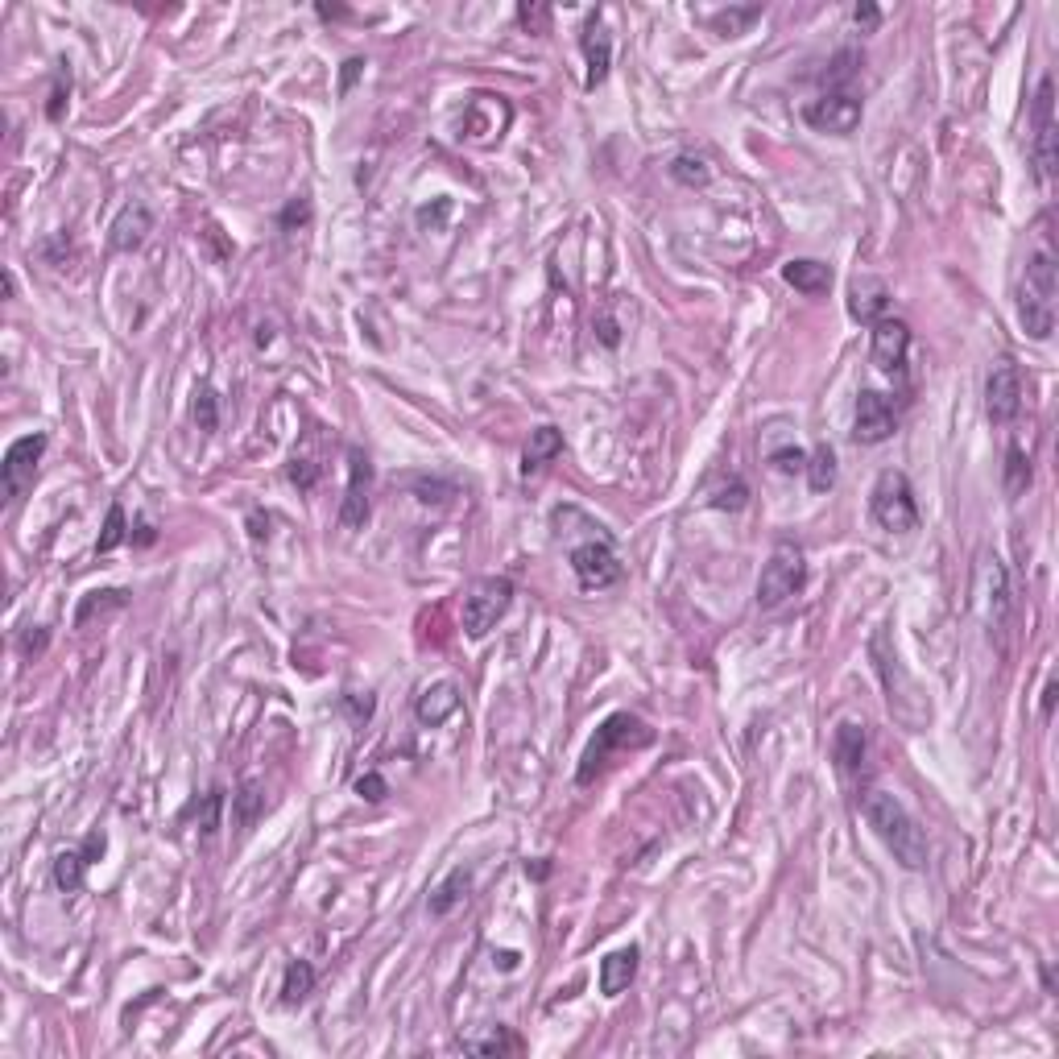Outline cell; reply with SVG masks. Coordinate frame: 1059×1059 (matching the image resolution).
<instances>
[{"label": "cell", "mask_w": 1059, "mask_h": 1059, "mask_svg": "<svg viewBox=\"0 0 1059 1059\" xmlns=\"http://www.w3.org/2000/svg\"><path fill=\"white\" fill-rule=\"evenodd\" d=\"M1051 220H1039V236L1031 253H1026V269L1018 282V323L1031 340H1047L1055 331V294H1059V274H1055V245H1051Z\"/></svg>", "instance_id": "1"}, {"label": "cell", "mask_w": 1059, "mask_h": 1059, "mask_svg": "<svg viewBox=\"0 0 1059 1059\" xmlns=\"http://www.w3.org/2000/svg\"><path fill=\"white\" fill-rule=\"evenodd\" d=\"M861 815H865V824L873 828V836L894 853V861L902 869H927V836L911 820V811H906L890 791H865Z\"/></svg>", "instance_id": "2"}, {"label": "cell", "mask_w": 1059, "mask_h": 1059, "mask_svg": "<svg viewBox=\"0 0 1059 1059\" xmlns=\"http://www.w3.org/2000/svg\"><path fill=\"white\" fill-rule=\"evenodd\" d=\"M654 741V733L646 729V724L638 720V716H629V712H613L609 720L600 724L596 729V737L588 741V749H584V762H580V786H588L604 766H609L617 753H625V749H638V745H650Z\"/></svg>", "instance_id": "3"}, {"label": "cell", "mask_w": 1059, "mask_h": 1059, "mask_svg": "<svg viewBox=\"0 0 1059 1059\" xmlns=\"http://www.w3.org/2000/svg\"><path fill=\"white\" fill-rule=\"evenodd\" d=\"M869 654H873L877 675H882V683H886L890 712L906 724V729H919V724L927 720V708H923V700H919L915 683L906 679V671H902V662H898V654H894V646H890V633H886V629H877V633H873Z\"/></svg>", "instance_id": "4"}, {"label": "cell", "mask_w": 1059, "mask_h": 1059, "mask_svg": "<svg viewBox=\"0 0 1059 1059\" xmlns=\"http://www.w3.org/2000/svg\"><path fill=\"white\" fill-rule=\"evenodd\" d=\"M803 584H807V555H803V547L791 542V538L774 542V551H770L762 576H758V609H778V604L799 596Z\"/></svg>", "instance_id": "5"}, {"label": "cell", "mask_w": 1059, "mask_h": 1059, "mask_svg": "<svg viewBox=\"0 0 1059 1059\" xmlns=\"http://www.w3.org/2000/svg\"><path fill=\"white\" fill-rule=\"evenodd\" d=\"M869 513H873V522L882 530H890V534L919 530V505H915V493H911V480H906L902 472H894V468H886L882 476L873 480Z\"/></svg>", "instance_id": "6"}, {"label": "cell", "mask_w": 1059, "mask_h": 1059, "mask_svg": "<svg viewBox=\"0 0 1059 1059\" xmlns=\"http://www.w3.org/2000/svg\"><path fill=\"white\" fill-rule=\"evenodd\" d=\"M509 604H513V580H505V576L476 580L464 596V633L468 638H484V633L497 629V621L509 613Z\"/></svg>", "instance_id": "7"}, {"label": "cell", "mask_w": 1059, "mask_h": 1059, "mask_svg": "<svg viewBox=\"0 0 1059 1059\" xmlns=\"http://www.w3.org/2000/svg\"><path fill=\"white\" fill-rule=\"evenodd\" d=\"M803 120L815 133H832V137H849L861 125V100L849 92V87H836V92H824L820 100H811L803 108Z\"/></svg>", "instance_id": "8"}, {"label": "cell", "mask_w": 1059, "mask_h": 1059, "mask_svg": "<svg viewBox=\"0 0 1059 1059\" xmlns=\"http://www.w3.org/2000/svg\"><path fill=\"white\" fill-rule=\"evenodd\" d=\"M985 414L993 427H1010V422L1022 414V369L1014 360H997L989 369V381H985Z\"/></svg>", "instance_id": "9"}, {"label": "cell", "mask_w": 1059, "mask_h": 1059, "mask_svg": "<svg viewBox=\"0 0 1059 1059\" xmlns=\"http://www.w3.org/2000/svg\"><path fill=\"white\" fill-rule=\"evenodd\" d=\"M898 431V406L882 389H861L857 393V418H853V443L877 447Z\"/></svg>", "instance_id": "10"}, {"label": "cell", "mask_w": 1059, "mask_h": 1059, "mask_svg": "<svg viewBox=\"0 0 1059 1059\" xmlns=\"http://www.w3.org/2000/svg\"><path fill=\"white\" fill-rule=\"evenodd\" d=\"M373 513V464L360 447H348V489L340 505V526L344 530H365Z\"/></svg>", "instance_id": "11"}, {"label": "cell", "mask_w": 1059, "mask_h": 1059, "mask_svg": "<svg viewBox=\"0 0 1059 1059\" xmlns=\"http://www.w3.org/2000/svg\"><path fill=\"white\" fill-rule=\"evenodd\" d=\"M46 435L42 431H34V435H21V439H13L9 443V451H5V464H0V480H5V497L9 501H17L29 484H34V476H38V460L46 456Z\"/></svg>", "instance_id": "12"}, {"label": "cell", "mask_w": 1059, "mask_h": 1059, "mask_svg": "<svg viewBox=\"0 0 1059 1059\" xmlns=\"http://www.w3.org/2000/svg\"><path fill=\"white\" fill-rule=\"evenodd\" d=\"M571 571H576V580H580V588H588V592H600V588H613V584H621V576H625V567H621V559L613 555V547L609 542H584V547H576L571 551Z\"/></svg>", "instance_id": "13"}, {"label": "cell", "mask_w": 1059, "mask_h": 1059, "mask_svg": "<svg viewBox=\"0 0 1059 1059\" xmlns=\"http://www.w3.org/2000/svg\"><path fill=\"white\" fill-rule=\"evenodd\" d=\"M1051 108H1055V83H1051V75H1043L1039 79V92H1035V170H1039V183H1051V178H1055V162H1059Z\"/></svg>", "instance_id": "14"}, {"label": "cell", "mask_w": 1059, "mask_h": 1059, "mask_svg": "<svg viewBox=\"0 0 1059 1059\" xmlns=\"http://www.w3.org/2000/svg\"><path fill=\"white\" fill-rule=\"evenodd\" d=\"M906 352H911V327L902 319H877L873 331H869V360L873 369L882 373H902L906 365Z\"/></svg>", "instance_id": "15"}, {"label": "cell", "mask_w": 1059, "mask_h": 1059, "mask_svg": "<svg viewBox=\"0 0 1059 1059\" xmlns=\"http://www.w3.org/2000/svg\"><path fill=\"white\" fill-rule=\"evenodd\" d=\"M977 596L985 604V621L997 629L1006 625L1010 617V580H1006V567L997 563V555H981V571H977Z\"/></svg>", "instance_id": "16"}, {"label": "cell", "mask_w": 1059, "mask_h": 1059, "mask_svg": "<svg viewBox=\"0 0 1059 1059\" xmlns=\"http://www.w3.org/2000/svg\"><path fill=\"white\" fill-rule=\"evenodd\" d=\"M154 232V216H149L145 203H125L120 207V216L112 220L108 228V249L112 253H133L145 245V236Z\"/></svg>", "instance_id": "17"}, {"label": "cell", "mask_w": 1059, "mask_h": 1059, "mask_svg": "<svg viewBox=\"0 0 1059 1059\" xmlns=\"http://www.w3.org/2000/svg\"><path fill=\"white\" fill-rule=\"evenodd\" d=\"M460 708H464V695H460V687L451 679H439L431 687H422V695L414 700V716H418V724H427V729L451 720Z\"/></svg>", "instance_id": "18"}, {"label": "cell", "mask_w": 1059, "mask_h": 1059, "mask_svg": "<svg viewBox=\"0 0 1059 1059\" xmlns=\"http://www.w3.org/2000/svg\"><path fill=\"white\" fill-rule=\"evenodd\" d=\"M886 311H890V286L882 278L861 274V278L849 282V315L857 323H869L873 327L877 319H886Z\"/></svg>", "instance_id": "19"}, {"label": "cell", "mask_w": 1059, "mask_h": 1059, "mask_svg": "<svg viewBox=\"0 0 1059 1059\" xmlns=\"http://www.w3.org/2000/svg\"><path fill=\"white\" fill-rule=\"evenodd\" d=\"M580 46H584V63H588V79L584 83L588 87H600L604 79H609V67H613V42H609V29L600 25V13L588 17Z\"/></svg>", "instance_id": "20"}, {"label": "cell", "mask_w": 1059, "mask_h": 1059, "mask_svg": "<svg viewBox=\"0 0 1059 1059\" xmlns=\"http://www.w3.org/2000/svg\"><path fill=\"white\" fill-rule=\"evenodd\" d=\"M638 960H642V952L633 948V944L604 956L600 960V993L604 997H621L629 989V981L638 977Z\"/></svg>", "instance_id": "21"}, {"label": "cell", "mask_w": 1059, "mask_h": 1059, "mask_svg": "<svg viewBox=\"0 0 1059 1059\" xmlns=\"http://www.w3.org/2000/svg\"><path fill=\"white\" fill-rule=\"evenodd\" d=\"M832 762L844 774H857L865 766V729L857 720H844L840 729L832 733Z\"/></svg>", "instance_id": "22"}, {"label": "cell", "mask_w": 1059, "mask_h": 1059, "mask_svg": "<svg viewBox=\"0 0 1059 1059\" xmlns=\"http://www.w3.org/2000/svg\"><path fill=\"white\" fill-rule=\"evenodd\" d=\"M782 282L795 286L799 294H828L832 286V269L824 261H811V257H799V261H786L782 265Z\"/></svg>", "instance_id": "23"}, {"label": "cell", "mask_w": 1059, "mask_h": 1059, "mask_svg": "<svg viewBox=\"0 0 1059 1059\" xmlns=\"http://www.w3.org/2000/svg\"><path fill=\"white\" fill-rule=\"evenodd\" d=\"M468 886H472V873H468L464 865H456V869H451V873L443 877V882L435 886V894H431V915H435V919H447V915L468 898Z\"/></svg>", "instance_id": "24"}, {"label": "cell", "mask_w": 1059, "mask_h": 1059, "mask_svg": "<svg viewBox=\"0 0 1059 1059\" xmlns=\"http://www.w3.org/2000/svg\"><path fill=\"white\" fill-rule=\"evenodd\" d=\"M563 451V435L555 431V427H538L534 435H530V443H526V456H522V472L530 476V472H542L547 468L555 456Z\"/></svg>", "instance_id": "25"}, {"label": "cell", "mask_w": 1059, "mask_h": 1059, "mask_svg": "<svg viewBox=\"0 0 1059 1059\" xmlns=\"http://www.w3.org/2000/svg\"><path fill=\"white\" fill-rule=\"evenodd\" d=\"M803 472H807L811 493H828L832 484H836V451H832L828 443H815V447L807 451Z\"/></svg>", "instance_id": "26"}, {"label": "cell", "mask_w": 1059, "mask_h": 1059, "mask_svg": "<svg viewBox=\"0 0 1059 1059\" xmlns=\"http://www.w3.org/2000/svg\"><path fill=\"white\" fill-rule=\"evenodd\" d=\"M1002 484H1006V497H1022L1026 489H1031V456H1026V451L1018 447V443H1010L1006 447V464H1002Z\"/></svg>", "instance_id": "27"}, {"label": "cell", "mask_w": 1059, "mask_h": 1059, "mask_svg": "<svg viewBox=\"0 0 1059 1059\" xmlns=\"http://www.w3.org/2000/svg\"><path fill=\"white\" fill-rule=\"evenodd\" d=\"M87 865H92V857H87L83 849H71V853H58L54 857V886L63 890V894H75L83 886V873Z\"/></svg>", "instance_id": "28"}, {"label": "cell", "mask_w": 1059, "mask_h": 1059, "mask_svg": "<svg viewBox=\"0 0 1059 1059\" xmlns=\"http://www.w3.org/2000/svg\"><path fill=\"white\" fill-rule=\"evenodd\" d=\"M315 989V968L307 960H290L286 964V977H282V1002L286 1006H298V1002H307Z\"/></svg>", "instance_id": "29"}, {"label": "cell", "mask_w": 1059, "mask_h": 1059, "mask_svg": "<svg viewBox=\"0 0 1059 1059\" xmlns=\"http://www.w3.org/2000/svg\"><path fill=\"white\" fill-rule=\"evenodd\" d=\"M125 600L129 592L125 588H104V592H87L83 604H79V613H75V629H83L87 621H92L96 613H108V609H125Z\"/></svg>", "instance_id": "30"}, {"label": "cell", "mask_w": 1059, "mask_h": 1059, "mask_svg": "<svg viewBox=\"0 0 1059 1059\" xmlns=\"http://www.w3.org/2000/svg\"><path fill=\"white\" fill-rule=\"evenodd\" d=\"M232 811H236V824L240 828H253L261 820V811H265V795H261V786L257 782H245L240 791L232 795Z\"/></svg>", "instance_id": "31"}, {"label": "cell", "mask_w": 1059, "mask_h": 1059, "mask_svg": "<svg viewBox=\"0 0 1059 1059\" xmlns=\"http://www.w3.org/2000/svg\"><path fill=\"white\" fill-rule=\"evenodd\" d=\"M671 178L679 187H708L712 183V166L704 158H695V154H679L671 162Z\"/></svg>", "instance_id": "32"}, {"label": "cell", "mask_w": 1059, "mask_h": 1059, "mask_svg": "<svg viewBox=\"0 0 1059 1059\" xmlns=\"http://www.w3.org/2000/svg\"><path fill=\"white\" fill-rule=\"evenodd\" d=\"M762 17V5H741V9H724V13H716L712 17V29L716 34H724V38H737V34H745V29L753 25Z\"/></svg>", "instance_id": "33"}, {"label": "cell", "mask_w": 1059, "mask_h": 1059, "mask_svg": "<svg viewBox=\"0 0 1059 1059\" xmlns=\"http://www.w3.org/2000/svg\"><path fill=\"white\" fill-rule=\"evenodd\" d=\"M191 414H195V427L203 431V435H211L220 427V398H216V389L211 385H199L195 389V406H191Z\"/></svg>", "instance_id": "34"}, {"label": "cell", "mask_w": 1059, "mask_h": 1059, "mask_svg": "<svg viewBox=\"0 0 1059 1059\" xmlns=\"http://www.w3.org/2000/svg\"><path fill=\"white\" fill-rule=\"evenodd\" d=\"M712 505H716V509H729V513L745 509V505H749V484H745L741 476H729L724 484H716V489H712Z\"/></svg>", "instance_id": "35"}, {"label": "cell", "mask_w": 1059, "mask_h": 1059, "mask_svg": "<svg viewBox=\"0 0 1059 1059\" xmlns=\"http://www.w3.org/2000/svg\"><path fill=\"white\" fill-rule=\"evenodd\" d=\"M129 538V522H125V509L120 505H108V518H104V534H100V542H96V551L100 555H108V551H116L120 542Z\"/></svg>", "instance_id": "36"}, {"label": "cell", "mask_w": 1059, "mask_h": 1059, "mask_svg": "<svg viewBox=\"0 0 1059 1059\" xmlns=\"http://www.w3.org/2000/svg\"><path fill=\"white\" fill-rule=\"evenodd\" d=\"M803 464H807V451L803 447H778V451H770V468L782 472V476L803 472Z\"/></svg>", "instance_id": "37"}, {"label": "cell", "mask_w": 1059, "mask_h": 1059, "mask_svg": "<svg viewBox=\"0 0 1059 1059\" xmlns=\"http://www.w3.org/2000/svg\"><path fill=\"white\" fill-rule=\"evenodd\" d=\"M220 807H224V791H220V786H211V791L203 795V815H199V832L203 836H211L220 828Z\"/></svg>", "instance_id": "38"}, {"label": "cell", "mask_w": 1059, "mask_h": 1059, "mask_svg": "<svg viewBox=\"0 0 1059 1059\" xmlns=\"http://www.w3.org/2000/svg\"><path fill=\"white\" fill-rule=\"evenodd\" d=\"M356 795L365 799V803H381V799L389 795V782H385L377 770H369V774H360V778H356Z\"/></svg>", "instance_id": "39"}, {"label": "cell", "mask_w": 1059, "mask_h": 1059, "mask_svg": "<svg viewBox=\"0 0 1059 1059\" xmlns=\"http://www.w3.org/2000/svg\"><path fill=\"white\" fill-rule=\"evenodd\" d=\"M315 480H319V464L315 460H307V456L290 460V484H298V489L307 493V489H315Z\"/></svg>", "instance_id": "40"}, {"label": "cell", "mask_w": 1059, "mask_h": 1059, "mask_svg": "<svg viewBox=\"0 0 1059 1059\" xmlns=\"http://www.w3.org/2000/svg\"><path fill=\"white\" fill-rule=\"evenodd\" d=\"M518 21L530 29V34H547V29H551V9L547 5H522Z\"/></svg>", "instance_id": "41"}, {"label": "cell", "mask_w": 1059, "mask_h": 1059, "mask_svg": "<svg viewBox=\"0 0 1059 1059\" xmlns=\"http://www.w3.org/2000/svg\"><path fill=\"white\" fill-rule=\"evenodd\" d=\"M307 220H311V203H307V199H290V203H286V211H282V216H278V224H282L286 232L302 228V224H307Z\"/></svg>", "instance_id": "42"}, {"label": "cell", "mask_w": 1059, "mask_h": 1059, "mask_svg": "<svg viewBox=\"0 0 1059 1059\" xmlns=\"http://www.w3.org/2000/svg\"><path fill=\"white\" fill-rule=\"evenodd\" d=\"M468 1051H480V1055H501V1051H518V1039H509V1035L476 1039V1043H468Z\"/></svg>", "instance_id": "43"}, {"label": "cell", "mask_w": 1059, "mask_h": 1059, "mask_svg": "<svg viewBox=\"0 0 1059 1059\" xmlns=\"http://www.w3.org/2000/svg\"><path fill=\"white\" fill-rule=\"evenodd\" d=\"M853 21L861 25V34H873V29L882 25V9H877L873 0H861V5L853 9Z\"/></svg>", "instance_id": "44"}, {"label": "cell", "mask_w": 1059, "mask_h": 1059, "mask_svg": "<svg viewBox=\"0 0 1059 1059\" xmlns=\"http://www.w3.org/2000/svg\"><path fill=\"white\" fill-rule=\"evenodd\" d=\"M592 327H596V336H600V344H604V348H617V344H621V327H617V319H613V315H600Z\"/></svg>", "instance_id": "45"}, {"label": "cell", "mask_w": 1059, "mask_h": 1059, "mask_svg": "<svg viewBox=\"0 0 1059 1059\" xmlns=\"http://www.w3.org/2000/svg\"><path fill=\"white\" fill-rule=\"evenodd\" d=\"M67 92H71V79H58V83H54V92H50V104H46V116H50V120H63Z\"/></svg>", "instance_id": "46"}, {"label": "cell", "mask_w": 1059, "mask_h": 1059, "mask_svg": "<svg viewBox=\"0 0 1059 1059\" xmlns=\"http://www.w3.org/2000/svg\"><path fill=\"white\" fill-rule=\"evenodd\" d=\"M46 642H50V633H46L42 625H38V629H29L25 638H21V654H25V658H38V654L46 650Z\"/></svg>", "instance_id": "47"}, {"label": "cell", "mask_w": 1059, "mask_h": 1059, "mask_svg": "<svg viewBox=\"0 0 1059 1059\" xmlns=\"http://www.w3.org/2000/svg\"><path fill=\"white\" fill-rule=\"evenodd\" d=\"M360 75H365V58H348V63H344V71H340V96H348V92H352Z\"/></svg>", "instance_id": "48"}, {"label": "cell", "mask_w": 1059, "mask_h": 1059, "mask_svg": "<svg viewBox=\"0 0 1059 1059\" xmlns=\"http://www.w3.org/2000/svg\"><path fill=\"white\" fill-rule=\"evenodd\" d=\"M344 708L352 712V720H369L373 716V695H344Z\"/></svg>", "instance_id": "49"}, {"label": "cell", "mask_w": 1059, "mask_h": 1059, "mask_svg": "<svg viewBox=\"0 0 1059 1059\" xmlns=\"http://www.w3.org/2000/svg\"><path fill=\"white\" fill-rule=\"evenodd\" d=\"M1055 695H1059V683H1055V679H1047V687H1043V720L1055 712Z\"/></svg>", "instance_id": "50"}, {"label": "cell", "mask_w": 1059, "mask_h": 1059, "mask_svg": "<svg viewBox=\"0 0 1059 1059\" xmlns=\"http://www.w3.org/2000/svg\"><path fill=\"white\" fill-rule=\"evenodd\" d=\"M493 964L501 973H513V968H518V952H493Z\"/></svg>", "instance_id": "51"}, {"label": "cell", "mask_w": 1059, "mask_h": 1059, "mask_svg": "<svg viewBox=\"0 0 1059 1059\" xmlns=\"http://www.w3.org/2000/svg\"><path fill=\"white\" fill-rule=\"evenodd\" d=\"M315 13H319L323 21H340V17H348V9H344V5H315Z\"/></svg>", "instance_id": "52"}, {"label": "cell", "mask_w": 1059, "mask_h": 1059, "mask_svg": "<svg viewBox=\"0 0 1059 1059\" xmlns=\"http://www.w3.org/2000/svg\"><path fill=\"white\" fill-rule=\"evenodd\" d=\"M249 526H253V538H269V518H261V513H253Z\"/></svg>", "instance_id": "53"}, {"label": "cell", "mask_w": 1059, "mask_h": 1059, "mask_svg": "<svg viewBox=\"0 0 1059 1059\" xmlns=\"http://www.w3.org/2000/svg\"><path fill=\"white\" fill-rule=\"evenodd\" d=\"M137 542H141V547H149V542H154V530H149V526H145V522H141V526H137Z\"/></svg>", "instance_id": "54"}]
</instances>
